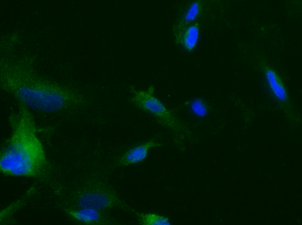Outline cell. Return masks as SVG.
<instances>
[{"label":"cell","mask_w":302,"mask_h":225,"mask_svg":"<svg viewBox=\"0 0 302 225\" xmlns=\"http://www.w3.org/2000/svg\"><path fill=\"white\" fill-rule=\"evenodd\" d=\"M6 53L0 62L2 88L18 102L40 112L53 114L79 108L87 104L81 93L39 76L35 58L12 53V46H4Z\"/></svg>","instance_id":"cell-1"},{"label":"cell","mask_w":302,"mask_h":225,"mask_svg":"<svg viewBox=\"0 0 302 225\" xmlns=\"http://www.w3.org/2000/svg\"><path fill=\"white\" fill-rule=\"evenodd\" d=\"M18 104V112L10 116L11 135L1 150V172L6 176L33 178L54 189L52 166L37 136L34 118L25 104Z\"/></svg>","instance_id":"cell-2"},{"label":"cell","mask_w":302,"mask_h":225,"mask_svg":"<svg viewBox=\"0 0 302 225\" xmlns=\"http://www.w3.org/2000/svg\"><path fill=\"white\" fill-rule=\"evenodd\" d=\"M79 181L71 188L61 189L55 192L60 198L59 208L106 210L120 207L133 213L136 211L122 200L114 188L101 177L91 175Z\"/></svg>","instance_id":"cell-3"},{"label":"cell","mask_w":302,"mask_h":225,"mask_svg":"<svg viewBox=\"0 0 302 225\" xmlns=\"http://www.w3.org/2000/svg\"><path fill=\"white\" fill-rule=\"evenodd\" d=\"M129 88L133 94L129 100L138 108L154 116L160 124L172 130L175 136V143L180 148L187 133L186 129L172 111L154 96V86L150 85L147 90H136L134 85Z\"/></svg>","instance_id":"cell-4"},{"label":"cell","mask_w":302,"mask_h":225,"mask_svg":"<svg viewBox=\"0 0 302 225\" xmlns=\"http://www.w3.org/2000/svg\"><path fill=\"white\" fill-rule=\"evenodd\" d=\"M61 210L74 223L82 225L116 224L115 219L106 210L92 208H70Z\"/></svg>","instance_id":"cell-5"},{"label":"cell","mask_w":302,"mask_h":225,"mask_svg":"<svg viewBox=\"0 0 302 225\" xmlns=\"http://www.w3.org/2000/svg\"><path fill=\"white\" fill-rule=\"evenodd\" d=\"M163 144L154 142V139L136 146L126 151L118 160L116 166H127L143 161L152 148L160 147Z\"/></svg>","instance_id":"cell-6"},{"label":"cell","mask_w":302,"mask_h":225,"mask_svg":"<svg viewBox=\"0 0 302 225\" xmlns=\"http://www.w3.org/2000/svg\"><path fill=\"white\" fill-rule=\"evenodd\" d=\"M198 28L196 25L188 27L183 33L176 37V40L181 42L188 50H192L195 47L198 38Z\"/></svg>","instance_id":"cell-7"},{"label":"cell","mask_w":302,"mask_h":225,"mask_svg":"<svg viewBox=\"0 0 302 225\" xmlns=\"http://www.w3.org/2000/svg\"><path fill=\"white\" fill-rule=\"evenodd\" d=\"M135 215L138 217L141 225H170L169 218L163 215L154 213H143L137 211Z\"/></svg>","instance_id":"cell-8"},{"label":"cell","mask_w":302,"mask_h":225,"mask_svg":"<svg viewBox=\"0 0 302 225\" xmlns=\"http://www.w3.org/2000/svg\"><path fill=\"white\" fill-rule=\"evenodd\" d=\"M266 77L275 95L282 101L286 100L287 96L285 90L276 74L273 71L268 70L266 71Z\"/></svg>","instance_id":"cell-9"},{"label":"cell","mask_w":302,"mask_h":225,"mask_svg":"<svg viewBox=\"0 0 302 225\" xmlns=\"http://www.w3.org/2000/svg\"><path fill=\"white\" fill-rule=\"evenodd\" d=\"M200 5L199 3L195 2L193 3L190 7L187 13L185 15L183 20L182 21V24L178 25V27L183 26L187 23L194 20L198 15L200 10Z\"/></svg>","instance_id":"cell-10"},{"label":"cell","mask_w":302,"mask_h":225,"mask_svg":"<svg viewBox=\"0 0 302 225\" xmlns=\"http://www.w3.org/2000/svg\"><path fill=\"white\" fill-rule=\"evenodd\" d=\"M191 107L194 113L199 117H203L207 112V106L202 99H197L192 101Z\"/></svg>","instance_id":"cell-11"}]
</instances>
